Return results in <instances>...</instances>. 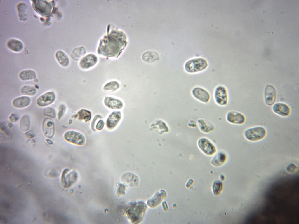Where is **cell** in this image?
Wrapping results in <instances>:
<instances>
[{
  "label": "cell",
  "mask_w": 299,
  "mask_h": 224,
  "mask_svg": "<svg viewBox=\"0 0 299 224\" xmlns=\"http://www.w3.org/2000/svg\"><path fill=\"white\" fill-rule=\"evenodd\" d=\"M31 99L26 96H20L14 99L13 101V106L16 108H23L28 106L30 104Z\"/></svg>",
  "instance_id": "cell-20"
},
{
  "label": "cell",
  "mask_w": 299,
  "mask_h": 224,
  "mask_svg": "<svg viewBox=\"0 0 299 224\" xmlns=\"http://www.w3.org/2000/svg\"><path fill=\"white\" fill-rule=\"evenodd\" d=\"M77 173L74 171H70L67 169L64 170L61 177L62 186L65 188L69 187L73 185L77 178Z\"/></svg>",
  "instance_id": "cell-7"
},
{
  "label": "cell",
  "mask_w": 299,
  "mask_h": 224,
  "mask_svg": "<svg viewBox=\"0 0 299 224\" xmlns=\"http://www.w3.org/2000/svg\"><path fill=\"white\" fill-rule=\"evenodd\" d=\"M10 120L11 122H15L17 120V118L14 114L11 115L9 117Z\"/></svg>",
  "instance_id": "cell-38"
},
{
  "label": "cell",
  "mask_w": 299,
  "mask_h": 224,
  "mask_svg": "<svg viewBox=\"0 0 299 224\" xmlns=\"http://www.w3.org/2000/svg\"><path fill=\"white\" fill-rule=\"evenodd\" d=\"M227 121L231 123L241 124L245 122L244 116L241 113L237 112L232 111L227 113L226 116Z\"/></svg>",
  "instance_id": "cell-15"
},
{
  "label": "cell",
  "mask_w": 299,
  "mask_h": 224,
  "mask_svg": "<svg viewBox=\"0 0 299 224\" xmlns=\"http://www.w3.org/2000/svg\"><path fill=\"white\" fill-rule=\"evenodd\" d=\"M222 188V183L218 181L215 182L213 186V190L214 193L215 195L219 194Z\"/></svg>",
  "instance_id": "cell-33"
},
{
  "label": "cell",
  "mask_w": 299,
  "mask_h": 224,
  "mask_svg": "<svg viewBox=\"0 0 299 224\" xmlns=\"http://www.w3.org/2000/svg\"><path fill=\"white\" fill-rule=\"evenodd\" d=\"M197 145L200 150L206 155H212L216 151L214 145L206 138L202 137L199 139L197 142Z\"/></svg>",
  "instance_id": "cell-8"
},
{
  "label": "cell",
  "mask_w": 299,
  "mask_h": 224,
  "mask_svg": "<svg viewBox=\"0 0 299 224\" xmlns=\"http://www.w3.org/2000/svg\"><path fill=\"white\" fill-rule=\"evenodd\" d=\"M121 118L120 111H114L107 117L106 123L107 128L109 130L114 129L117 126Z\"/></svg>",
  "instance_id": "cell-11"
},
{
  "label": "cell",
  "mask_w": 299,
  "mask_h": 224,
  "mask_svg": "<svg viewBox=\"0 0 299 224\" xmlns=\"http://www.w3.org/2000/svg\"><path fill=\"white\" fill-rule=\"evenodd\" d=\"M7 47L11 50L15 52H19L23 49L24 45L20 40L15 38L8 40L6 44Z\"/></svg>",
  "instance_id": "cell-19"
},
{
  "label": "cell",
  "mask_w": 299,
  "mask_h": 224,
  "mask_svg": "<svg viewBox=\"0 0 299 224\" xmlns=\"http://www.w3.org/2000/svg\"><path fill=\"white\" fill-rule=\"evenodd\" d=\"M146 208V205L142 202L134 204L127 210V215L133 222L140 219Z\"/></svg>",
  "instance_id": "cell-3"
},
{
  "label": "cell",
  "mask_w": 299,
  "mask_h": 224,
  "mask_svg": "<svg viewBox=\"0 0 299 224\" xmlns=\"http://www.w3.org/2000/svg\"><path fill=\"white\" fill-rule=\"evenodd\" d=\"M226 158V156L225 154L222 152H220L213 158L211 163L215 166H220L224 163Z\"/></svg>",
  "instance_id": "cell-25"
},
{
  "label": "cell",
  "mask_w": 299,
  "mask_h": 224,
  "mask_svg": "<svg viewBox=\"0 0 299 224\" xmlns=\"http://www.w3.org/2000/svg\"><path fill=\"white\" fill-rule=\"evenodd\" d=\"M276 96V90L272 86L267 85L265 87L264 97L265 103L268 106H271L275 102Z\"/></svg>",
  "instance_id": "cell-12"
},
{
  "label": "cell",
  "mask_w": 299,
  "mask_h": 224,
  "mask_svg": "<svg viewBox=\"0 0 299 224\" xmlns=\"http://www.w3.org/2000/svg\"><path fill=\"white\" fill-rule=\"evenodd\" d=\"M105 122L102 120H100L98 121L95 126V128L98 131L102 130L104 128Z\"/></svg>",
  "instance_id": "cell-35"
},
{
  "label": "cell",
  "mask_w": 299,
  "mask_h": 224,
  "mask_svg": "<svg viewBox=\"0 0 299 224\" xmlns=\"http://www.w3.org/2000/svg\"><path fill=\"white\" fill-rule=\"evenodd\" d=\"M92 114L89 111L81 109L78 111L77 114V117L80 121H84L86 123L89 121L91 118Z\"/></svg>",
  "instance_id": "cell-27"
},
{
  "label": "cell",
  "mask_w": 299,
  "mask_h": 224,
  "mask_svg": "<svg viewBox=\"0 0 299 224\" xmlns=\"http://www.w3.org/2000/svg\"><path fill=\"white\" fill-rule=\"evenodd\" d=\"M37 92L35 87L30 85H24L20 89V92L22 94L27 96H34L36 94Z\"/></svg>",
  "instance_id": "cell-28"
},
{
  "label": "cell",
  "mask_w": 299,
  "mask_h": 224,
  "mask_svg": "<svg viewBox=\"0 0 299 224\" xmlns=\"http://www.w3.org/2000/svg\"><path fill=\"white\" fill-rule=\"evenodd\" d=\"M161 197H160V195L159 194H157L154 196V198H153L152 200H150V201H154V202H155L156 206L157 204L159 203V202L161 201Z\"/></svg>",
  "instance_id": "cell-37"
},
{
  "label": "cell",
  "mask_w": 299,
  "mask_h": 224,
  "mask_svg": "<svg viewBox=\"0 0 299 224\" xmlns=\"http://www.w3.org/2000/svg\"><path fill=\"white\" fill-rule=\"evenodd\" d=\"M214 98L216 103L221 106L226 105L228 101L227 90L223 86L219 85L215 88Z\"/></svg>",
  "instance_id": "cell-9"
},
{
  "label": "cell",
  "mask_w": 299,
  "mask_h": 224,
  "mask_svg": "<svg viewBox=\"0 0 299 224\" xmlns=\"http://www.w3.org/2000/svg\"><path fill=\"white\" fill-rule=\"evenodd\" d=\"M86 52V50L85 48L83 46L80 47L73 50L71 56L74 60H79L82 56L85 54Z\"/></svg>",
  "instance_id": "cell-29"
},
{
  "label": "cell",
  "mask_w": 299,
  "mask_h": 224,
  "mask_svg": "<svg viewBox=\"0 0 299 224\" xmlns=\"http://www.w3.org/2000/svg\"><path fill=\"white\" fill-rule=\"evenodd\" d=\"M43 113L45 116L52 118L55 117L56 116L55 110L54 108L51 107H48L45 108L43 110Z\"/></svg>",
  "instance_id": "cell-32"
},
{
  "label": "cell",
  "mask_w": 299,
  "mask_h": 224,
  "mask_svg": "<svg viewBox=\"0 0 299 224\" xmlns=\"http://www.w3.org/2000/svg\"><path fill=\"white\" fill-rule=\"evenodd\" d=\"M64 138L67 142L78 146H83L85 143V138L84 135L75 130H69L66 132L64 134Z\"/></svg>",
  "instance_id": "cell-5"
},
{
  "label": "cell",
  "mask_w": 299,
  "mask_h": 224,
  "mask_svg": "<svg viewBox=\"0 0 299 224\" xmlns=\"http://www.w3.org/2000/svg\"><path fill=\"white\" fill-rule=\"evenodd\" d=\"M126 39L123 32L113 30L100 40L97 52L106 57L117 58L127 46Z\"/></svg>",
  "instance_id": "cell-1"
},
{
  "label": "cell",
  "mask_w": 299,
  "mask_h": 224,
  "mask_svg": "<svg viewBox=\"0 0 299 224\" xmlns=\"http://www.w3.org/2000/svg\"><path fill=\"white\" fill-rule=\"evenodd\" d=\"M55 95L53 92H48L38 97L36 103L39 106H46L52 104L55 101Z\"/></svg>",
  "instance_id": "cell-10"
},
{
  "label": "cell",
  "mask_w": 299,
  "mask_h": 224,
  "mask_svg": "<svg viewBox=\"0 0 299 224\" xmlns=\"http://www.w3.org/2000/svg\"><path fill=\"white\" fill-rule=\"evenodd\" d=\"M266 134L265 129L261 127H257L249 128L244 133L246 138L251 141H256L264 138Z\"/></svg>",
  "instance_id": "cell-6"
},
{
  "label": "cell",
  "mask_w": 299,
  "mask_h": 224,
  "mask_svg": "<svg viewBox=\"0 0 299 224\" xmlns=\"http://www.w3.org/2000/svg\"><path fill=\"white\" fill-rule=\"evenodd\" d=\"M208 66L207 62L204 59L196 58L187 61L185 65V69L187 72L194 73L204 70Z\"/></svg>",
  "instance_id": "cell-2"
},
{
  "label": "cell",
  "mask_w": 299,
  "mask_h": 224,
  "mask_svg": "<svg viewBox=\"0 0 299 224\" xmlns=\"http://www.w3.org/2000/svg\"><path fill=\"white\" fill-rule=\"evenodd\" d=\"M101 116L99 115H96L93 118L91 124V128L92 130L93 131H95V123L96 122V120H97L98 118H101Z\"/></svg>",
  "instance_id": "cell-36"
},
{
  "label": "cell",
  "mask_w": 299,
  "mask_h": 224,
  "mask_svg": "<svg viewBox=\"0 0 299 224\" xmlns=\"http://www.w3.org/2000/svg\"><path fill=\"white\" fill-rule=\"evenodd\" d=\"M198 124L200 130L205 133H208L214 129V126L212 123L203 119L199 120Z\"/></svg>",
  "instance_id": "cell-24"
},
{
  "label": "cell",
  "mask_w": 299,
  "mask_h": 224,
  "mask_svg": "<svg viewBox=\"0 0 299 224\" xmlns=\"http://www.w3.org/2000/svg\"><path fill=\"white\" fill-rule=\"evenodd\" d=\"M43 130L45 136L48 138H52L55 132L54 123L52 120L49 118H46L43 123Z\"/></svg>",
  "instance_id": "cell-14"
},
{
  "label": "cell",
  "mask_w": 299,
  "mask_h": 224,
  "mask_svg": "<svg viewBox=\"0 0 299 224\" xmlns=\"http://www.w3.org/2000/svg\"><path fill=\"white\" fill-rule=\"evenodd\" d=\"M104 103L107 108L112 109H120L123 107L122 102L120 100L110 97H106Z\"/></svg>",
  "instance_id": "cell-17"
},
{
  "label": "cell",
  "mask_w": 299,
  "mask_h": 224,
  "mask_svg": "<svg viewBox=\"0 0 299 224\" xmlns=\"http://www.w3.org/2000/svg\"><path fill=\"white\" fill-rule=\"evenodd\" d=\"M55 56L57 61L61 66L65 67L69 64V58L66 54L63 51L58 50L56 51Z\"/></svg>",
  "instance_id": "cell-21"
},
{
  "label": "cell",
  "mask_w": 299,
  "mask_h": 224,
  "mask_svg": "<svg viewBox=\"0 0 299 224\" xmlns=\"http://www.w3.org/2000/svg\"><path fill=\"white\" fill-rule=\"evenodd\" d=\"M31 1L34 10L38 14L44 16H49L50 14L53 5L51 1L37 0Z\"/></svg>",
  "instance_id": "cell-4"
},
{
  "label": "cell",
  "mask_w": 299,
  "mask_h": 224,
  "mask_svg": "<svg viewBox=\"0 0 299 224\" xmlns=\"http://www.w3.org/2000/svg\"><path fill=\"white\" fill-rule=\"evenodd\" d=\"M66 107L65 105H61L59 106L57 116L58 119H60L64 115L66 111Z\"/></svg>",
  "instance_id": "cell-34"
},
{
  "label": "cell",
  "mask_w": 299,
  "mask_h": 224,
  "mask_svg": "<svg viewBox=\"0 0 299 224\" xmlns=\"http://www.w3.org/2000/svg\"><path fill=\"white\" fill-rule=\"evenodd\" d=\"M19 77L22 80H29L35 79L36 77V74L33 70L27 69L21 71L19 74Z\"/></svg>",
  "instance_id": "cell-23"
},
{
  "label": "cell",
  "mask_w": 299,
  "mask_h": 224,
  "mask_svg": "<svg viewBox=\"0 0 299 224\" xmlns=\"http://www.w3.org/2000/svg\"><path fill=\"white\" fill-rule=\"evenodd\" d=\"M192 93L195 98L203 103L208 102L210 99L209 93L200 87H196L194 88L192 90Z\"/></svg>",
  "instance_id": "cell-13"
},
{
  "label": "cell",
  "mask_w": 299,
  "mask_h": 224,
  "mask_svg": "<svg viewBox=\"0 0 299 224\" xmlns=\"http://www.w3.org/2000/svg\"><path fill=\"white\" fill-rule=\"evenodd\" d=\"M150 126L151 128L160 134L168 132L169 130L166 124L161 120L157 121L156 123L151 124Z\"/></svg>",
  "instance_id": "cell-22"
},
{
  "label": "cell",
  "mask_w": 299,
  "mask_h": 224,
  "mask_svg": "<svg viewBox=\"0 0 299 224\" xmlns=\"http://www.w3.org/2000/svg\"><path fill=\"white\" fill-rule=\"evenodd\" d=\"M272 110L274 113L282 116H288L290 112L289 106L286 104L281 103L275 104L273 106Z\"/></svg>",
  "instance_id": "cell-18"
},
{
  "label": "cell",
  "mask_w": 299,
  "mask_h": 224,
  "mask_svg": "<svg viewBox=\"0 0 299 224\" xmlns=\"http://www.w3.org/2000/svg\"><path fill=\"white\" fill-rule=\"evenodd\" d=\"M119 87V84L117 81H112L105 84L103 89L105 91L113 92L118 89Z\"/></svg>",
  "instance_id": "cell-30"
},
{
  "label": "cell",
  "mask_w": 299,
  "mask_h": 224,
  "mask_svg": "<svg viewBox=\"0 0 299 224\" xmlns=\"http://www.w3.org/2000/svg\"><path fill=\"white\" fill-rule=\"evenodd\" d=\"M19 19L21 20H26L27 12V6L24 3H21L17 6Z\"/></svg>",
  "instance_id": "cell-26"
},
{
  "label": "cell",
  "mask_w": 299,
  "mask_h": 224,
  "mask_svg": "<svg viewBox=\"0 0 299 224\" xmlns=\"http://www.w3.org/2000/svg\"><path fill=\"white\" fill-rule=\"evenodd\" d=\"M188 125L189 126L192 127H195L196 126V123H195V122H193V124L192 122H190V123H189Z\"/></svg>",
  "instance_id": "cell-39"
},
{
  "label": "cell",
  "mask_w": 299,
  "mask_h": 224,
  "mask_svg": "<svg viewBox=\"0 0 299 224\" xmlns=\"http://www.w3.org/2000/svg\"><path fill=\"white\" fill-rule=\"evenodd\" d=\"M30 119L27 116H24L21 118L20 123V126L21 130L24 131H27L30 126Z\"/></svg>",
  "instance_id": "cell-31"
},
{
  "label": "cell",
  "mask_w": 299,
  "mask_h": 224,
  "mask_svg": "<svg viewBox=\"0 0 299 224\" xmlns=\"http://www.w3.org/2000/svg\"><path fill=\"white\" fill-rule=\"evenodd\" d=\"M268 32V33H270V32Z\"/></svg>",
  "instance_id": "cell-40"
},
{
  "label": "cell",
  "mask_w": 299,
  "mask_h": 224,
  "mask_svg": "<svg viewBox=\"0 0 299 224\" xmlns=\"http://www.w3.org/2000/svg\"><path fill=\"white\" fill-rule=\"evenodd\" d=\"M97 60V57L95 55L89 54L82 58L80 62L79 65L82 68L87 69L95 65Z\"/></svg>",
  "instance_id": "cell-16"
}]
</instances>
